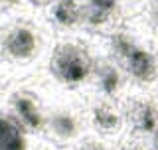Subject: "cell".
Segmentation results:
<instances>
[{
	"label": "cell",
	"instance_id": "cell-1",
	"mask_svg": "<svg viewBox=\"0 0 158 150\" xmlns=\"http://www.w3.org/2000/svg\"><path fill=\"white\" fill-rule=\"evenodd\" d=\"M111 52L123 63L127 73L138 83H152L158 77V57L154 52L140 46L125 30L111 36Z\"/></svg>",
	"mask_w": 158,
	"mask_h": 150
},
{
	"label": "cell",
	"instance_id": "cell-2",
	"mask_svg": "<svg viewBox=\"0 0 158 150\" xmlns=\"http://www.w3.org/2000/svg\"><path fill=\"white\" fill-rule=\"evenodd\" d=\"M93 67L95 63L87 53V49L77 44H59L53 49L52 61H49L53 77L69 87L81 85L93 73Z\"/></svg>",
	"mask_w": 158,
	"mask_h": 150
},
{
	"label": "cell",
	"instance_id": "cell-3",
	"mask_svg": "<svg viewBox=\"0 0 158 150\" xmlns=\"http://www.w3.org/2000/svg\"><path fill=\"white\" fill-rule=\"evenodd\" d=\"M125 2L128 0H83V22L93 28L105 26Z\"/></svg>",
	"mask_w": 158,
	"mask_h": 150
},
{
	"label": "cell",
	"instance_id": "cell-4",
	"mask_svg": "<svg viewBox=\"0 0 158 150\" xmlns=\"http://www.w3.org/2000/svg\"><path fill=\"white\" fill-rule=\"evenodd\" d=\"M135 131L158 136V107L152 101H135L128 109Z\"/></svg>",
	"mask_w": 158,
	"mask_h": 150
},
{
	"label": "cell",
	"instance_id": "cell-5",
	"mask_svg": "<svg viewBox=\"0 0 158 150\" xmlns=\"http://www.w3.org/2000/svg\"><path fill=\"white\" fill-rule=\"evenodd\" d=\"M4 49L16 59H26L36 52V34L28 28H16L4 40Z\"/></svg>",
	"mask_w": 158,
	"mask_h": 150
},
{
	"label": "cell",
	"instance_id": "cell-6",
	"mask_svg": "<svg viewBox=\"0 0 158 150\" xmlns=\"http://www.w3.org/2000/svg\"><path fill=\"white\" fill-rule=\"evenodd\" d=\"M52 18L61 28H73L83 22V0H53Z\"/></svg>",
	"mask_w": 158,
	"mask_h": 150
},
{
	"label": "cell",
	"instance_id": "cell-7",
	"mask_svg": "<svg viewBox=\"0 0 158 150\" xmlns=\"http://www.w3.org/2000/svg\"><path fill=\"white\" fill-rule=\"evenodd\" d=\"M12 107H14V113H16V117L20 119L22 124L34 128V131H38V128L44 127V117H42V113H40L38 105L34 103V97L22 95V93L14 95Z\"/></svg>",
	"mask_w": 158,
	"mask_h": 150
},
{
	"label": "cell",
	"instance_id": "cell-8",
	"mask_svg": "<svg viewBox=\"0 0 158 150\" xmlns=\"http://www.w3.org/2000/svg\"><path fill=\"white\" fill-rule=\"evenodd\" d=\"M93 71L97 75V85L101 89V93L107 95V97H115L123 83L118 67L113 61H99V63H95Z\"/></svg>",
	"mask_w": 158,
	"mask_h": 150
},
{
	"label": "cell",
	"instance_id": "cell-9",
	"mask_svg": "<svg viewBox=\"0 0 158 150\" xmlns=\"http://www.w3.org/2000/svg\"><path fill=\"white\" fill-rule=\"evenodd\" d=\"M0 150H26L20 124L4 115H0Z\"/></svg>",
	"mask_w": 158,
	"mask_h": 150
},
{
	"label": "cell",
	"instance_id": "cell-10",
	"mask_svg": "<svg viewBox=\"0 0 158 150\" xmlns=\"http://www.w3.org/2000/svg\"><path fill=\"white\" fill-rule=\"evenodd\" d=\"M93 123L103 132H115L117 128H121L123 119L109 103H99L93 109Z\"/></svg>",
	"mask_w": 158,
	"mask_h": 150
},
{
	"label": "cell",
	"instance_id": "cell-11",
	"mask_svg": "<svg viewBox=\"0 0 158 150\" xmlns=\"http://www.w3.org/2000/svg\"><path fill=\"white\" fill-rule=\"evenodd\" d=\"M49 124H52V131L63 138H69L77 132V121L69 113H56L49 119Z\"/></svg>",
	"mask_w": 158,
	"mask_h": 150
},
{
	"label": "cell",
	"instance_id": "cell-12",
	"mask_svg": "<svg viewBox=\"0 0 158 150\" xmlns=\"http://www.w3.org/2000/svg\"><path fill=\"white\" fill-rule=\"evenodd\" d=\"M148 22L158 32V0H148Z\"/></svg>",
	"mask_w": 158,
	"mask_h": 150
},
{
	"label": "cell",
	"instance_id": "cell-13",
	"mask_svg": "<svg viewBox=\"0 0 158 150\" xmlns=\"http://www.w3.org/2000/svg\"><path fill=\"white\" fill-rule=\"evenodd\" d=\"M83 150H107L105 146H101V144H95V142H91V144H87Z\"/></svg>",
	"mask_w": 158,
	"mask_h": 150
},
{
	"label": "cell",
	"instance_id": "cell-14",
	"mask_svg": "<svg viewBox=\"0 0 158 150\" xmlns=\"http://www.w3.org/2000/svg\"><path fill=\"white\" fill-rule=\"evenodd\" d=\"M20 0H0V6H14V4H18Z\"/></svg>",
	"mask_w": 158,
	"mask_h": 150
},
{
	"label": "cell",
	"instance_id": "cell-15",
	"mask_svg": "<svg viewBox=\"0 0 158 150\" xmlns=\"http://www.w3.org/2000/svg\"><path fill=\"white\" fill-rule=\"evenodd\" d=\"M32 2H36V4H48V2H53V0H32Z\"/></svg>",
	"mask_w": 158,
	"mask_h": 150
},
{
	"label": "cell",
	"instance_id": "cell-16",
	"mask_svg": "<svg viewBox=\"0 0 158 150\" xmlns=\"http://www.w3.org/2000/svg\"><path fill=\"white\" fill-rule=\"evenodd\" d=\"M156 150H158V136H156Z\"/></svg>",
	"mask_w": 158,
	"mask_h": 150
}]
</instances>
